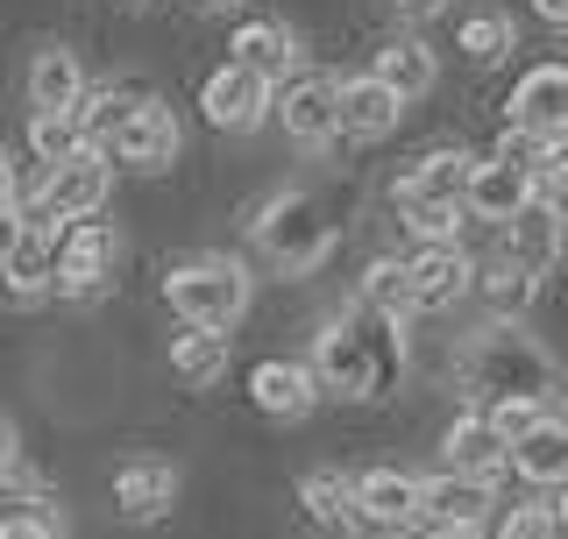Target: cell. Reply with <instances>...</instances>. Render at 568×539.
<instances>
[{
    "mask_svg": "<svg viewBox=\"0 0 568 539\" xmlns=\"http://www.w3.org/2000/svg\"><path fill=\"white\" fill-rule=\"evenodd\" d=\"M440 455H448L455 476H476V482H490L497 469H505V440L484 426V411H462V419L448 426V440H440Z\"/></svg>",
    "mask_w": 568,
    "mask_h": 539,
    "instance_id": "cell-24",
    "label": "cell"
},
{
    "mask_svg": "<svg viewBox=\"0 0 568 539\" xmlns=\"http://www.w3.org/2000/svg\"><path fill=\"white\" fill-rule=\"evenodd\" d=\"M505 461L532 482V490H555V482L568 476V426L555 419V411H547L540 426H526V434L505 447Z\"/></svg>",
    "mask_w": 568,
    "mask_h": 539,
    "instance_id": "cell-20",
    "label": "cell"
},
{
    "mask_svg": "<svg viewBox=\"0 0 568 539\" xmlns=\"http://www.w3.org/2000/svg\"><path fill=\"white\" fill-rule=\"evenodd\" d=\"M298 505H306V518H313V526H327V532L355 518L348 476H342V469H306V476H298Z\"/></svg>",
    "mask_w": 568,
    "mask_h": 539,
    "instance_id": "cell-28",
    "label": "cell"
},
{
    "mask_svg": "<svg viewBox=\"0 0 568 539\" xmlns=\"http://www.w3.org/2000/svg\"><path fill=\"white\" fill-rule=\"evenodd\" d=\"M398 121H405V106L384 93L377 79H334V135H355V142H384V135H398Z\"/></svg>",
    "mask_w": 568,
    "mask_h": 539,
    "instance_id": "cell-14",
    "label": "cell"
},
{
    "mask_svg": "<svg viewBox=\"0 0 568 539\" xmlns=\"http://www.w3.org/2000/svg\"><path fill=\"white\" fill-rule=\"evenodd\" d=\"M29 235V221H22V206H8V213H0V263H8L14 256V242H22Z\"/></svg>",
    "mask_w": 568,
    "mask_h": 539,
    "instance_id": "cell-38",
    "label": "cell"
},
{
    "mask_svg": "<svg viewBox=\"0 0 568 539\" xmlns=\"http://www.w3.org/2000/svg\"><path fill=\"white\" fill-rule=\"evenodd\" d=\"M29 150H36V164H64V156L85 150V135L71 114H29Z\"/></svg>",
    "mask_w": 568,
    "mask_h": 539,
    "instance_id": "cell-31",
    "label": "cell"
},
{
    "mask_svg": "<svg viewBox=\"0 0 568 539\" xmlns=\"http://www.w3.org/2000/svg\"><path fill=\"white\" fill-rule=\"evenodd\" d=\"M484 292L497 298V305H526L532 292H540V277H526V270H511V263H497L490 277H484Z\"/></svg>",
    "mask_w": 568,
    "mask_h": 539,
    "instance_id": "cell-35",
    "label": "cell"
},
{
    "mask_svg": "<svg viewBox=\"0 0 568 539\" xmlns=\"http://www.w3.org/2000/svg\"><path fill=\"white\" fill-rule=\"evenodd\" d=\"M129 8H150V0H129Z\"/></svg>",
    "mask_w": 568,
    "mask_h": 539,
    "instance_id": "cell-44",
    "label": "cell"
},
{
    "mask_svg": "<svg viewBox=\"0 0 568 539\" xmlns=\"http://www.w3.org/2000/svg\"><path fill=\"white\" fill-rule=\"evenodd\" d=\"M426 539H484V526H455V532H426Z\"/></svg>",
    "mask_w": 568,
    "mask_h": 539,
    "instance_id": "cell-42",
    "label": "cell"
},
{
    "mask_svg": "<svg viewBox=\"0 0 568 539\" xmlns=\"http://www.w3.org/2000/svg\"><path fill=\"white\" fill-rule=\"evenodd\" d=\"M114 263H121V235L114 227H100V221H79L71 235L58 242V270H50V292H64V298H93L106 277H114Z\"/></svg>",
    "mask_w": 568,
    "mask_h": 539,
    "instance_id": "cell-7",
    "label": "cell"
},
{
    "mask_svg": "<svg viewBox=\"0 0 568 539\" xmlns=\"http://www.w3.org/2000/svg\"><path fill=\"white\" fill-rule=\"evenodd\" d=\"M0 539H64V526L50 511H8L0 518Z\"/></svg>",
    "mask_w": 568,
    "mask_h": 539,
    "instance_id": "cell-36",
    "label": "cell"
},
{
    "mask_svg": "<svg viewBox=\"0 0 568 539\" xmlns=\"http://www.w3.org/2000/svg\"><path fill=\"white\" fill-rule=\"evenodd\" d=\"M106 192H114V164H106L100 150H79V156H64V164L43 171V185H36V200L22 206V221L29 227H58V221L79 227L106 206Z\"/></svg>",
    "mask_w": 568,
    "mask_h": 539,
    "instance_id": "cell-5",
    "label": "cell"
},
{
    "mask_svg": "<svg viewBox=\"0 0 568 539\" xmlns=\"http://www.w3.org/2000/svg\"><path fill=\"white\" fill-rule=\"evenodd\" d=\"M511 43H519V35H511V14H497V8H484V14L462 22V58H469V64H497Z\"/></svg>",
    "mask_w": 568,
    "mask_h": 539,
    "instance_id": "cell-30",
    "label": "cell"
},
{
    "mask_svg": "<svg viewBox=\"0 0 568 539\" xmlns=\"http://www.w3.org/2000/svg\"><path fill=\"white\" fill-rule=\"evenodd\" d=\"M369 79L384 85L398 106H413L434 93V79H440V64H434V43H419V35H390V43L377 50V64H369Z\"/></svg>",
    "mask_w": 568,
    "mask_h": 539,
    "instance_id": "cell-17",
    "label": "cell"
},
{
    "mask_svg": "<svg viewBox=\"0 0 568 539\" xmlns=\"http://www.w3.org/2000/svg\"><path fill=\"white\" fill-rule=\"evenodd\" d=\"M248 235H256V248L284 270V277H313V270L327 263V248H334V206L320 200V192L292 185V192H277V200L256 206Z\"/></svg>",
    "mask_w": 568,
    "mask_h": 539,
    "instance_id": "cell-3",
    "label": "cell"
},
{
    "mask_svg": "<svg viewBox=\"0 0 568 539\" xmlns=\"http://www.w3.org/2000/svg\"><path fill=\"white\" fill-rule=\"evenodd\" d=\"M8 206H22V200H14V164H8V150H0V213Z\"/></svg>",
    "mask_w": 568,
    "mask_h": 539,
    "instance_id": "cell-40",
    "label": "cell"
},
{
    "mask_svg": "<svg viewBox=\"0 0 568 539\" xmlns=\"http://www.w3.org/2000/svg\"><path fill=\"white\" fill-rule=\"evenodd\" d=\"M200 106H206L213 129H227V135H256L263 121H271V85H263L256 71H242V64H221V71H213V79L200 85Z\"/></svg>",
    "mask_w": 568,
    "mask_h": 539,
    "instance_id": "cell-9",
    "label": "cell"
},
{
    "mask_svg": "<svg viewBox=\"0 0 568 539\" xmlns=\"http://www.w3.org/2000/svg\"><path fill=\"white\" fill-rule=\"evenodd\" d=\"M497 505V490L490 482H476V476H455V469H440V476H419V490H413V518H426V532H455V526H484Z\"/></svg>",
    "mask_w": 568,
    "mask_h": 539,
    "instance_id": "cell-8",
    "label": "cell"
},
{
    "mask_svg": "<svg viewBox=\"0 0 568 539\" xmlns=\"http://www.w3.org/2000/svg\"><path fill=\"white\" fill-rule=\"evenodd\" d=\"M363 305L384 319V327H398V319L413 313V292H405V263L398 256H384V263L363 270Z\"/></svg>",
    "mask_w": 568,
    "mask_h": 539,
    "instance_id": "cell-29",
    "label": "cell"
},
{
    "mask_svg": "<svg viewBox=\"0 0 568 539\" xmlns=\"http://www.w3.org/2000/svg\"><path fill=\"white\" fill-rule=\"evenodd\" d=\"M178 150H185V129H178V114L150 93L114 135H106V150H100V156H106V164H121V171H164Z\"/></svg>",
    "mask_w": 568,
    "mask_h": 539,
    "instance_id": "cell-6",
    "label": "cell"
},
{
    "mask_svg": "<svg viewBox=\"0 0 568 539\" xmlns=\"http://www.w3.org/2000/svg\"><path fill=\"white\" fill-rule=\"evenodd\" d=\"M532 200V177L526 171H511V164H469V185H462V206L476 213V221H511Z\"/></svg>",
    "mask_w": 568,
    "mask_h": 539,
    "instance_id": "cell-22",
    "label": "cell"
},
{
    "mask_svg": "<svg viewBox=\"0 0 568 539\" xmlns=\"http://www.w3.org/2000/svg\"><path fill=\"white\" fill-rule=\"evenodd\" d=\"M164 298H171V313L185 319V327L227 334L248 313V270L235 256H185L164 277Z\"/></svg>",
    "mask_w": 568,
    "mask_h": 539,
    "instance_id": "cell-4",
    "label": "cell"
},
{
    "mask_svg": "<svg viewBox=\"0 0 568 539\" xmlns=\"http://www.w3.org/2000/svg\"><path fill=\"white\" fill-rule=\"evenodd\" d=\"M511 129L561 142L568 135V71L561 64H532L519 85H511Z\"/></svg>",
    "mask_w": 568,
    "mask_h": 539,
    "instance_id": "cell-10",
    "label": "cell"
},
{
    "mask_svg": "<svg viewBox=\"0 0 568 539\" xmlns=\"http://www.w3.org/2000/svg\"><path fill=\"white\" fill-rule=\"evenodd\" d=\"M547 411H555V405H532V398H497V405L484 411V426H490V434H497V440L511 447V440L526 434V426H540Z\"/></svg>",
    "mask_w": 568,
    "mask_h": 539,
    "instance_id": "cell-32",
    "label": "cell"
},
{
    "mask_svg": "<svg viewBox=\"0 0 568 539\" xmlns=\"http://www.w3.org/2000/svg\"><path fill=\"white\" fill-rule=\"evenodd\" d=\"M271 114L284 121V135L320 150V142H334V79L327 71H298L284 93H271Z\"/></svg>",
    "mask_w": 568,
    "mask_h": 539,
    "instance_id": "cell-13",
    "label": "cell"
},
{
    "mask_svg": "<svg viewBox=\"0 0 568 539\" xmlns=\"http://www.w3.org/2000/svg\"><path fill=\"white\" fill-rule=\"evenodd\" d=\"M505 263L526 277H547L561 263V200H526L505 221Z\"/></svg>",
    "mask_w": 568,
    "mask_h": 539,
    "instance_id": "cell-11",
    "label": "cell"
},
{
    "mask_svg": "<svg viewBox=\"0 0 568 539\" xmlns=\"http://www.w3.org/2000/svg\"><path fill=\"white\" fill-rule=\"evenodd\" d=\"M405 227H413L426 248H448L455 227H462V206H413V213H405Z\"/></svg>",
    "mask_w": 568,
    "mask_h": 539,
    "instance_id": "cell-33",
    "label": "cell"
},
{
    "mask_svg": "<svg viewBox=\"0 0 568 539\" xmlns=\"http://www.w3.org/2000/svg\"><path fill=\"white\" fill-rule=\"evenodd\" d=\"M405 363V340L398 327H384V334H363L355 319H327V327L313 334V384H320V398H377V390L398 376Z\"/></svg>",
    "mask_w": 568,
    "mask_h": 539,
    "instance_id": "cell-2",
    "label": "cell"
},
{
    "mask_svg": "<svg viewBox=\"0 0 568 539\" xmlns=\"http://www.w3.org/2000/svg\"><path fill=\"white\" fill-rule=\"evenodd\" d=\"M50 270H58V227H29V235L14 242V256L0 263V277H8L14 298H43L50 292Z\"/></svg>",
    "mask_w": 568,
    "mask_h": 539,
    "instance_id": "cell-25",
    "label": "cell"
},
{
    "mask_svg": "<svg viewBox=\"0 0 568 539\" xmlns=\"http://www.w3.org/2000/svg\"><path fill=\"white\" fill-rule=\"evenodd\" d=\"M171 369L185 376L192 390L221 384V376H227V334H200V327H185V334L171 340Z\"/></svg>",
    "mask_w": 568,
    "mask_h": 539,
    "instance_id": "cell-27",
    "label": "cell"
},
{
    "mask_svg": "<svg viewBox=\"0 0 568 539\" xmlns=\"http://www.w3.org/2000/svg\"><path fill=\"white\" fill-rule=\"evenodd\" d=\"M171 497H178V469H171V461H129V469L114 476V511L129 518V526L164 518Z\"/></svg>",
    "mask_w": 568,
    "mask_h": 539,
    "instance_id": "cell-21",
    "label": "cell"
},
{
    "mask_svg": "<svg viewBox=\"0 0 568 539\" xmlns=\"http://www.w3.org/2000/svg\"><path fill=\"white\" fill-rule=\"evenodd\" d=\"M79 100H85V64H79V50H64V43L36 50V64H29V106H36V114H71Z\"/></svg>",
    "mask_w": 568,
    "mask_h": 539,
    "instance_id": "cell-19",
    "label": "cell"
},
{
    "mask_svg": "<svg viewBox=\"0 0 568 539\" xmlns=\"http://www.w3.org/2000/svg\"><path fill=\"white\" fill-rule=\"evenodd\" d=\"M200 8H213V14H227V8H242V0H200Z\"/></svg>",
    "mask_w": 568,
    "mask_h": 539,
    "instance_id": "cell-43",
    "label": "cell"
},
{
    "mask_svg": "<svg viewBox=\"0 0 568 539\" xmlns=\"http://www.w3.org/2000/svg\"><path fill=\"white\" fill-rule=\"evenodd\" d=\"M490 539H555V511L547 505H511L505 518H497Z\"/></svg>",
    "mask_w": 568,
    "mask_h": 539,
    "instance_id": "cell-34",
    "label": "cell"
},
{
    "mask_svg": "<svg viewBox=\"0 0 568 539\" xmlns=\"http://www.w3.org/2000/svg\"><path fill=\"white\" fill-rule=\"evenodd\" d=\"M227 50H235L227 64L256 71L263 85H271V79H284V71L298 64V35L284 29V22H242V29H235V43H227Z\"/></svg>",
    "mask_w": 568,
    "mask_h": 539,
    "instance_id": "cell-23",
    "label": "cell"
},
{
    "mask_svg": "<svg viewBox=\"0 0 568 539\" xmlns=\"http://www.w3.org/2000/svg\"><path fill=\"white\" fill-rule=\"evenodd\" d=\"M248 398H256L263 419H306V411L320 405V384H313V369L306 363H284V355H271V363H256L248 369Z\"/></svg>",
    "mask_w": 568,
    "mask_h": 539,
    "instance_id": "cell-16",
    "label": "cell"
},
{
    "mask_svg": "<svg viewBox=\"0 0 568 539\" xmlns=\"http://www.w3.org/2000/svg\"><path fill=\"white\" fill-rule=\"evenodd\" d=\"M142 100H150L142 85H100V93H85L79 106H71V121H79L85 150H106V135H114V129H121V121L135 114Z\"/></svg>",
    "mask_w": 568,
    "mask_h": 539,
    "instance_id": "cell-26",
    "label": "cell"
},
{
    "mask_svg": "<svg viewBox=\"0 0 568 539\" xmlns=\"http://www.w3.org/2000/svg\"><path fill=\"white\" fill-rule=\"evenodd\" d=\"M14 461H22V440H14V426L0 419V476H14Z\"/></svg>",
    "mask_w": 568,
    "mask_h": 539,
    "instance_id": "cell-39",
    "label": "cell"
},
{
    "mask_svg": "<svg viewBox=\"0 0 568 539\" xmlns=\"http://www.w3.org/2000/svg\"><path fill=\"white\" fill-rule=\"evenodd\" d=\"M462 384L484 390V398H532V405H555L561 390V363L547 355L540 334H526L519 319H490V327L469 334L462 348Z\"/></svg>",
    "mask_w": 568,
    "mask_h": 539,
    "instance_id": "cell-1",
    "label": "cell"
},
{
    "mask_svg": "<svg viewBox=\"0 0 568 539\" xmlns=\"http://www.w3.org/2000/svg\"><path fill=\"white\" fill-rule=\"evenodd\" d=\"M413 490H419V476H405V469H369V476L348 482V505H355V518L398 532V526H413Z\"/></svg>",
    "mask_w": 568,
    "mask_h": 539,
    "instance_id": "cell-18",
    "label": "cell"
},
{
    "mask_svg": "<svg viewBox=\"0 0 568 539\" xmlns=\"http://www.w3.org/2000/svg\"><path fill=\"white\" fill-rule=\"evenodd\" d=\"M469 164L476 156L469 150H426L413 171L398 177V213H413V206H462V185H469Z\"/></svg>",
    "mask_w": 568,
    "mask_h": 539,
    "instance_id": "cell-15",
    "label": "cell"
},
{
    "mask_svg": "<svg viewBox=\"0 0 568 539\" xmlns=\"http://www.w3.org/2000/svg\"><path fill=\"white\" fill-rule=\"evenodd\" d=\"M390 8H398L405 22H440V14H448L455 0H390Z\"/></svg>",
    "mask_w": 568,
    "mask_h": 539,
    "instance_id": "cell-37",
    "label": "cell"
},
{
    "mask_svg": "<svg viewBox=\"0 0 568 539\" xmlns=\"http://www.w3.org/2000/svg\"><path fill=\"white\" fill-rule=\"evenodd\" d=\"M476 284V263L462 256V248H419L413 263H405V292H413V313H455V298H469Z\"/></svg>",
    "mask_w": 568,
    "mask_h": 539,
    "instance_id": "cell-12",
    "label": "cell"
},
{
    "mask_svg": "<svg viewBox=\"0 0 568 539\" xmlns=\"http://www.w3.org/2000/svg\"><path fill=\"white\" fill-rule=\"evenodd\" d=\"M532 14H540V22H555V29H561V22H568V0H532Z\"/></svg>",
    "mask_w": 568,
    "mask_h": 539,
    "instance_id": "cell-41",
    "label": "cell"
}]
</instances>
